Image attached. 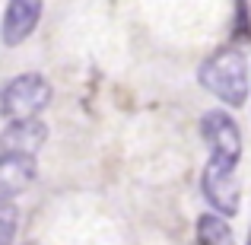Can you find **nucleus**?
I'll return each mask as SVG.
<instances>
[{
  "label": "nucleus",
  "mask_w": 251,
  "mask_h": 245,
  "mask_svg": "<svg viewBox=\"0 0 251 245\" xmlns=\"http://www.w3.org/2000/svg\"><path fill=\"white\" fill-rule=\"evenodd\" d=\"M45 140H48V128L42 121H16L3 128L0 150L3 156H35Z\"/></svg>",
  "instance_id": "nucleus-6"
},
{
  "label": "nucleus",
  "mask_w": 251,
  "mask_h": 245,
  "mask_svg": "<svg viewBox=\"0 0 251 245\" xmlns=\"http://www.w3.org/2000/svg\"><path fill=\"white\" fill-rule=\"evenodd\" d=\"M51 96L54 89L42 74H19L0 92V111H3L6 124L38 121V115L51 105Z\"/></svg>",
  "instance_id": "nucleus-2"
},
{
  "label": "nucleus",
  "mask_w": 251,
  "mask_h": 245,
  "mask_svg": "<svg viewBox=\"0 0 251 245\" xmlns=\"http://www.w3.org/2000/svg\"><path fill=\"white\" fill-rule=\"evenodd\" d=\"M16 236V204L0 201V245H13Z\"/></svg>",
  "instance_id": "nucleus-9"
},
{
  "label": "nucleus",
  "mask_w": 251,
  "mask_h": 245,
  "mask_svg": "<svg viewBox=\"0 0 251 245\" xmlns=\"http://www.w3.org/2000/svg\"><path fill=\"white\" fill-rule=\"evenodd\" d=\"M201 134L210 147V156L239 163L242 160V131L235 124V118L223 109H213L201 118Z\"/></svg>",
  "instance_id": "nucleus-4"
},
{
  "label": "nucleus",
  "mask_w": 251,
  "mask_h": 245,
  "mask_svg": "<svg viewBox=\"0 0 251 245\" xmlns=\"http://www.w3.org/2000/svg\"><path fill=\"white\" fill-rule=\"evenodd\" d=\"M197 245H235L232 226L220 214H201L197 217Z\"/></svg>",
  "instance_id": "nucleus-8"
},
{
  "label": "nucleus",
  "mask_w": 251,
  "mask_h": 245,
  "mask_svg": "<svg viewBox=\"0 0 251 245\" xmlns=\"http://www.w3.org/2000/svg\"><path fill=\"white\" fill-rule=\"evenodd\" d=\"M45 6L38 0H13L3 6V23H0V42L3 48H16L35 32Z\"/></svg>",
  "instance_id": "nucleus-5"
},
{
  "label": "nucleus",
  "mask_w": 251,
  "mask_h": 245,
  "mask_svg": "<svg viewBox=\"0 0 251 245\" xmlns=\"http://www.w3.org/2000/svg\"><path fill=\"white\" fill-rule=\"evenodd\" d=\"M197 80L207 92H213L220 102H226L229 109H242L248 102V57L242 48L229 45V48H220L201 64L197 70Z\"/></svg>",
  "instance_id": "nucleus-1"
},
{
  "label": "nucleus",
  "mask_w": 251,
  "mask_h": 245,
  "mask_svg": "<svg viewBox=\"0 0 251 245\" xmlns=\"http://www.w3.org/2000/svg\"><path fill=\"white\" fill-rule=\"evenodd\" d=\"M38 175L35 156H0V201L23 194Z\"/></svg>",
  "instance_id": "nucleus-7"
},
{
  "label": "nucleus",
  "mask_w": 251,
  "mask_h": 245,
  "mask_svg": "<svg viewBox=\"0 0 251 245\" xmlns=\"http://www.w3.org/2000/svg\"><path fill=\"white\" fill-rule=\"evenodd\" d=\"M239 163L210 156L207 165L201 172V191L210 201V207L220 217H235L239 214V201H242V185H239Z\"/></svg>",
  "instance_id": "nucleus-3"
},
{
  "label": "nucleus",
  "mask_w": 251,
  "mask_h": 245,
  "mask_svg": "<svg viewBox=\"0 0 251 245\" xmlns=\"http://www.w3.org/2000/svg\"><path fill=\"white\" fill-rule=\"evenodd\" d=\"M248 245H251V233H248Z\"/></svg>",
  "instance_id": "nucleus-10"
}]
</instances>
